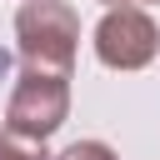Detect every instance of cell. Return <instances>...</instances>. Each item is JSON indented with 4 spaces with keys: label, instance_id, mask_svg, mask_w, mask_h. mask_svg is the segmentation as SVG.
Listing matches in <instances>:
<instances>
[{
    "label": "cell",
    "instance_id": "1",
    "mask_svg": "<svg viewBox=\"0 0 160 160\" xmlns=\"http://www.w3.org/2000/svg\"><path fill=\"white\" fill-rule=\"evenodd\" d=\"M15 50L25 65L70 70L80 50V15L65 0H25L15 10Z\"/></svg>",
    "mask_w": 160,
    "mask_h": 160
},
{
    "label": "cell",
    "instance_id": "2",
    "mask_svg": "<svg viewBox=\"0 0 160 160\" xmlns=\"http://www.w3.org/2000/svg\"><path fill=\"white\" fill-rule=\"evenodd\" d=\"M70 115V70H45V65H25L10 105H5V125L25 130L35 140H50Z\"/></svg>",
    "mask_w": 160,
    "mask_h": 160
},
{
    "label": "cell",
    "instance_id": "3",
    "mask_svg": "<svg viewBox=\"0 0 160 160\" xmlns=\"http://www.w3.org/2000/svg\"><path fill=\"white\" fill-rule=\"evenodd\" d=\"M95 55L110 70H145L160 55V30L140 5H105L95 25Z\"/></svg>",
    "mask_w": 160,
    "mask_h": 160
},
{
    "label": "cell",
    "instance_id": "4",
    "mask_svg": "<svg viewBox=\"0 0 160 160\" xmlns=\"http://www.w3.org/2000/svg\"><path fill=\"white\" fill-rule=\"evenodd\" d=\"M0 160H50V150H45V140L5 125V130H0Z\"/></svg>",
    "mask_w": 160,
    "mask_h": 160
},
{
    "label": "cell",
    "instance_id": "5",
    "mask_svg": "<svg viewBox=\"0 0 160 160\" xmlns=\"http://www.w3.org/2000/svg\"><path fill=\"white\" fill-rule=\"evenodd\" d=\"M55 160H120L105 140H75V145H65Z\"/></svg>",
    "mask_w": 160,
    "mask_h": 160
},
{
    "label": "cell",
    "instance_id": "6",
    "mask_svg": "<svg viewBox=\"0 0 160 160\" xmlns=\"http://www.w3.org/2000/svg\"><path fill=\"white\" fill-rule=\"evenodd\" d=\"M100 5H135V0H100Z\"/></svg>",
    "mask_w": 160,
    "mask_h": 160
},
{
    "label": "cell",
    "instance_id": "7",
    "mask_svg": "<svg viewBox=\"0 0 160 160\" xmlns=\"http://www.w3.org/2000/svg\"><path fill=\"white\" fill-rule=\"evenodd\" d=\"M145 5H160V0H145Z\"/></svg>",
    "mask_w": 160,
    "mask_h": 160
}]
</instances>
